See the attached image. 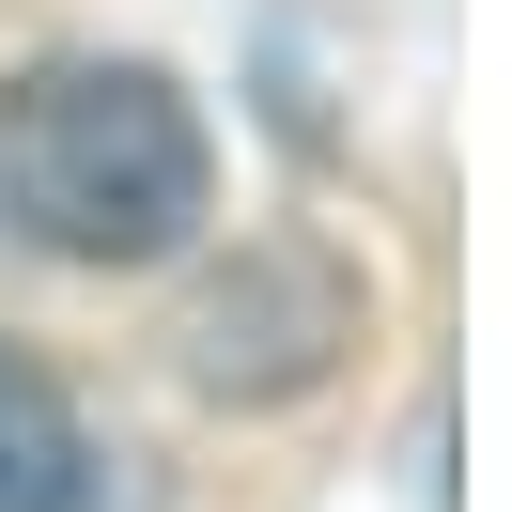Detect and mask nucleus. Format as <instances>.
Listing matches in <instances>:
<instances>
[{
	"mask_svg": "<svg viewBox=\"0 0 512 512\" xmlns=\"http://www.w3.org/2000/svg\"><path fill=\"white\" fill-rule=\"evenodd\" d=\"M218 218V140L156 63H16L0 78V233L47 264H171Z\"/></svg>",
	"mask_w": 512,
	"mask_h": 512,
	"instance_id": "obj_1",
	"label": "nucleus"
},
{
	"mask_svg": "<svg viewBox=\"0 0 512 512\" xmlns=\"http://www.w3.org/2000/svg\"><path fill=\"white\" fill-rule=\"evenodd\" d=\"M342 342H357V280L326 249H295V233L233 249V280L187 311V373L218 388V404H280V388H311Z\"/></svg>",
	"mask_w": 512,
	"mask_h": 512,
	"instance_id": "obj_2",
	"label": "nucleus"
},
{
	"mask_svg": "<svg viewBox=\"0 0 512 512\" xmlns=\"http://www.w3.org/2000/svg\"><path fill=\"white\" fill-rule=\"evenodd\" d=\"M0 512H94V435L16 342H0Z\"/></svg>",
	"mask_w": 512,
	"mask_h": 512,
	"instance_id": "obj_3",
	"label": "nucleus"
}]
</instances>
